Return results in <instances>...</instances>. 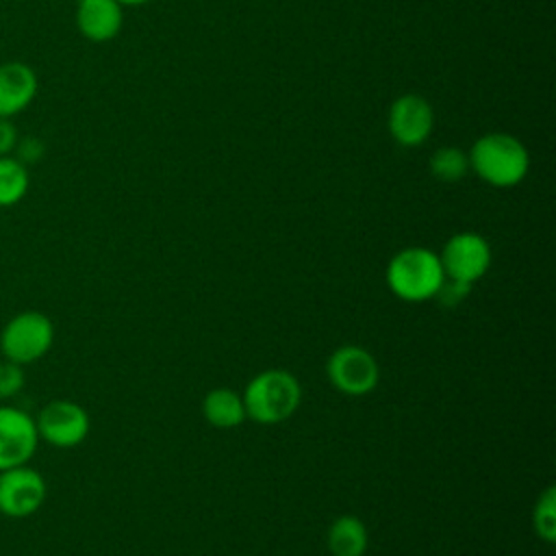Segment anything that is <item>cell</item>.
I'll list each match as a JSON object with an SVG mask.
<instances>
[{"label":"cell","instance_id":"cell-1","mask_svg":"<svg viewBox=\"0 0 556 556\" xmlns=\"http://www.w3.org/2000/svg\"><path fill=\"white\" fill-rule=\"evenodd\" d=\"M469 167L491 187L519 185L530 167L526 146L508 132H489L476 139L471 146Z\"/></svg>","mask_w":556,"mask_h":556},{"label":"cell","instance_id":"cell-2","mask_svg":"<svg viewBox=\"0 0 556 556\" xmlns=\"http://www.w3.org/2000/svg\"><path fill=\"white\" fill-rule=\"evenodd\" d=\"M445 282L439 254L424 245H410L393 254L387 265V285L404 302L437 298Z\"/></svg>","mask_w":556,"mask_h":556},{"label":"cell","instance_id":"cell-3","mask_svg":"<svg viewBox=\"0 0 556 556\" xmlns=\"http://www.w3.org/2000/svg\"><path fill=\"white\" fill-rule=\"evenodd\" d=\"M302 400V387L298 378L287 369L258 371L243 391V404L250 419L256 424H280L289 419Z\"/></svg>","mask_w":556,"mask_h":556},{"label":"cell","instance_id":"cell-4","mask_svg":"<svg viewBox=\"0 0 556 556\" xmlns=\"http://www.w3.org/2000/svg\"><path fill=\"white\" fill-rule=\"evenodd\" d=\"M54 343V324L41 311H20L0 330V354L22 367L41 361Z\"/></svg>","mask_w":556,"mask_h":556},{"label":"cell","instance_id":"cell-5","mask_svg":"<svg viewBox=\"0 0 556 556\" xmlns=\"http://www.w3.org/2000/svg\"><path fill=\"white\" fill-rule=\"evenodd\" d=\"M439 261L445 280L471 287L491 267V245L478 232H458L445 241Z\"/></svg>","mask_w":556,"mask_h":556},{"label":"cell","instance_id":"cell-6","mask_svg":"<svg viewBox=\"0 0 556 556\" xmlns=\"http://www.w3.org/2000/svg\"><path fill=\"white\" fill-rule=\"evenodd\" d=\"M35 426L39 441L59 450H70L87 439L91 419L78 402L52 400L41 406L35 417Z\"/></svg>","mask_w":556,"mask_h":556},{"label":"cell","instance_id":"cell-7","mask_svg":"<svg viewBox=\"0 0 556 556\" xmlns=\"http://www.w3.org/2000/svg\"><path fill=\"white\" fill-rule=\"evenodd\" d=\"M46 478L26 465L0 471V515L9 519L33 517L46 502Z\"/></svg>","mask_w":556,"mask_h":556},{"label":"cell","instance_id":"cell-8","mask_svg":"<svg viewBox=\"0 0 556 556\" xmlns=\"http://www.w3.org/2000/svg\"><path fill=\"white\" fill-rule=\"evenodd\" d=\"M326 374L337 391L352 397L371 393L380 380L376 358L358 345H343L334 350L326 363Z\"/></svg>","mask_w":556,"mask_h":556},{"label":"cell","instance_id":"cell-9","mask_svg":"<svg viewBox=\"0 0 556 556\" xmlns=\"http://www.w3.org/2000/svg\"><path fill=\"white\" fill-rule=\"evenodd\" d=\"M37 445L35 417L13 404H0V471L30 463Z\"/></svg>","mask_w":556,"mask_h":556},{"label":"cell","instance_id":"cell-10","mask_svg":"<svg viewBox=\"0 0 556 556\" xmlns=\"http://www.w3.org/2000/svg\"><path fill=\"white\" fill-rule=\"evenodd\" d=\"M434 128V111L430 102L417 93H404L393 100L389 109V132L404 146H421Z\"/></svg>","mask_w":556,"mask_h":556},{"label":"cell","instance_id":"cell-11","mask_svg":"<svg viewBox=\"0 0 556 556\" xmlns=\"http://www.w3.org/2000/svg\"><path fill=\"white\" fill-rule=\"evenodd\" d=\"M39 80L35 70L22 61L0 63V117H15L35 100Z\"/></svg>","mask_w":556,"mask_h":556},{"label":"cell","instance_id":"cell-12","mask_svg":"<svg viewBox=\"0 0 556 556\" xmlns=\"http://www.w3.org/2000/svg\"><path fill=\"white\" fill-rule=\"evenodd\" d=\"M124 7L117 0H78L76 26L78 33L93 41L104 43L119 35L124 24Z\"/></svg>","mask_w":556,"mask_h":556},{"label":"cell","instance_id":"cell-13","mask_svg":"<svg viewBox=\"0 0 556 556\" xmlns=\"http://www.w3.org/2000/svg\"><path fill=\"white\" fill-rule=\"evenodd\" d=\"M202 415L211 426L219 430H232L248 417L243 395L228 387H217L204 395Z\"/></svg>","mask_w":556,"mask_h":556},{"label":"cell","instance_id":"cell-14","mask_svg":"<svg viewBox=\"0 0 556 556\" xmlns=\"http://www.w3.org/2000/svg\"><path fill=\"white\" fill-rule=\"evenodd\" d=\"M367 543V528L354 515H341L328 528V549L332 556H363Z\"/></svg>","mask_w":556,"mask_h":556},{"label":"cell","instance_id":"cell-15","mask_svg":"<svg viewBox=\"0 0 556 556\" xmlns=\"http://www.w3.org/2000/svg\"><path fill=\"white\" fill-rule=\"evenodd\" d=\"M30 187L28 165H24L17 156H0V208L15 206L24 200Z\"/></svg>","mask_w":556,"mask_h":556},{"label":"cell","instance_id":"cell-16","mask_svg":"<svg viewBox=\"0 0 556 556\" xmlns=\"http://www.w3.org/2000/svg\"><path fill=\"white\" fill-rule=\"evenodd\" d=\"M430 172L443 182H456L469 172V156L456 146H443L430 156Z\"/></svg>","mask_w":556,"mask_h":556},{"label":"cell","instance_id":"cell-17","mask_svg":"<svg viewBox=\"0 0 556 556\" xmlns=\"http://www.w3.org/2000/svg\"><path fill=\"white\" fill-rule=\"evenodd\" d=\"M532 528L545 543L556 541V489L547 486L534 502Z\"/></svg>","mask_w":556,"mask_h":556},{"label":"cell","instance_id":"cell-18","mask_svg":"<svg viewBox=\"0 0 556 556\" xmlns=\"http://www.w3.org/2000/svg\"><path fill=\"white\" fill-rule=\"evenodd\" d=\"M26 384V374L24 367L2 358L0 361V400H11L20 395V391Z\"/></svg>","mask_w":556,"mask_h":556},{"label":"cell","instance_id":"cell-19","mask_svg":"<svg viewBox=\"0 0 556 556\" xmlns=\"http://www.w3.org/2000/svg\"><path fill=\"white\" fill-rule=\"evenodd\" d=\"M17 141H20V135H17L15 124L7 117H0V156L13 154Z\"/></svg>","mask_w":556,"mask_h":556},{"label":"cell","instance_id":"cell-20","mask_svg":"<svg viewBox=\"0 0 556 556\" xmlns=\"http://www.w3.org/2000/svg\"><path fill=\"white\" fill-rule=\"evenodd\" d=\"M122 7H139V4H146L150 0H117Z\"/></svg>","mask_w":556,"mask_h":556}]
</instances>
